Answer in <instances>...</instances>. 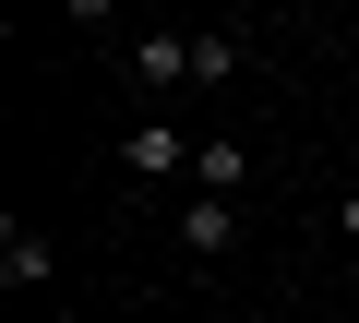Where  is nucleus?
<instances>
[{
    "label": "nucleus",
    "instance_id": "f257e3e1",
    "mask_svg": "<svg viewBox=\"0 0 359 323\" xmlns=\"http://www.w3.org/2000/svg\"><path fill=\"white\" fill-rule=\"evenodd\" d=\"M192 156H204V144L180 132V120H132V132H120V168H132V180H180Z\"/></svg>",
    "mask_w": 359,
    "mask_h": 323
},
{
    "label": "nucleus",
    "instance_id": "f03ea898",
    "mask_svg": "<svg viewBox=\"0 0 359 323\" xmlns=\"http://www.w3.org/2000/svg\"><path fill=\"white\" fill-rule=\"evenodd\" d=\"M180 240H192V252L216 263V252L240 240V204H228V192H192V204H180Z\"/></svg>",
    "mask_w": 359,
    "mask_h": 323
},
{
    "label": "nucleus",
    "instance_id": "7ed1b4c3",
    "mask_svg": "<svg viewBox=\"0 0 359 323\" xmlns=\"http://www.w3.org/2000/svg\"><path fill=\"white\" fill-rule=\"evenodd\" d=\"M0 287H48V240L13 216V228H0Z\"/></svg>",
    "mask_w": 359,
    "mask_h": 323
},
{
    "label": "nucleus",
    "instance_id": "20e7f679",
    "mask_svg": "<svg viewBox=\"0 0 359 323\" xmlns=\"http://www.w3.org/2000/svg\"><path fill=\"white\" fill-rule=\"evenodd\" d=\"M192 180H204V192H240V180H252V144H228V132H216V144L192 156Z\"/></svg>",
    "mask_w": 359,
    "mask_h": 323
},
{
    "label": "nucleus",
    "instance_id": "39448f33",
    "mask_svg": "<svg viewBox=\"0 0 359 323\" xmlns=\"http://www.w3.org/2000/svg\"><path fill=\"white\" fill-rule=\"evenodd\" d=\"M132 72H144V84H192V36H144Z\"/></svg>",
    "mask_w": 359,
    "mask_h": 323
},
{
    "label": "nucleus",
    "instance_id": "423d86ee",
    "mask_svg": "<svg viewBox=\"0 0 359 323\" xmlns=\"http://www.w3.org/2000/svg\"><path fill=\"white\" fill-rule=\"evenodd\" d=\"M228 72H240V36L204 25V36H192V84H228Z\"/></svg>",
    "mask_w": 359,
    "mask_h": 323
},
{
    "label": "nucleus",
    "instance_id": "0eeeda50",
    "mask_svg": "<svg viewBox=\"0 0 359 323\" xmlns=\"http://www.w3.org/2000/svg\"><path fill=\"white\" fill-rule=\"evenodd\" d=\"M60 13H72V25H84V36H96V25H108V13H120V0H60Z\"/></svg>",
    "mask_w": 359,
    "mask_h": 323
},
{
    "label": "nucleus",
    "instance_id": "6e6552de",
    "mask_svg": "<svg viewBox=\"0 0 359 323\" xmlns=\"http://www.w3.org/2000/svg\"><path fill=\"white\" fill-rule=\"evenodd\" d=\"M335 228H347V240H359V192H347V204H335Z\"/></svg>",
    "mask_w": 359,
    "mask_h": 323
}]
</instances>
